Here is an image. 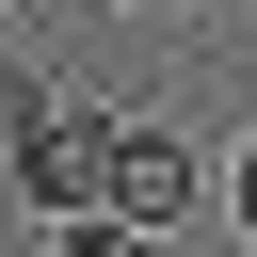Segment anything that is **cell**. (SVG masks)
Masks as SVG:
<instances>
[{
	"label": "cell",
	"mask_w": 257,
	"mask_h": 257,
	"mask_svg": "<svg viewBox=\"0 0 257 257\" xmlns=\"http://www.w3.org/2000/svg\"><path fill=\"white\" fill-rule=\"evenodd\" d=\"M112 177H128V128H112L96 96H64V128L16 161V209H32V225L80 257V241H112Z\"/></svg>",
	"instance_id": "6da1fadb"
},
{
	"label": "cell",
	"mask_w": 257,
	"mask_h": 257,
	"mask_svg": "<svg viewBox=\"0 0 257 257\" xmlns=\"http://www.w3.org/2000/svg\"><path fill=\"white\" fill-rule=\"evenodd\" d=\"M193 209H209V161H193L177 128H128V177H112V225H128V241H177Z\"/></svg>",
	"instance_id": "7a4b0ae2"
},
{
	"label": "cell",
	"mask_w": 257,
	"mask_h": 257,
	"mask_svg": "<svg viewBox=\"0 0 257 257\" xmlns=\"http://www.w3.org/2000/svg\"><path fill=\"white\" fill-rule=\"evenodd\" d=\"M48 128H64V80H48L32 48H0V177H16V161H32Z\"/></svg>",
	"instance_id": "3957f363"
},
{
	"label": "cell",
	"mask_w": 257,
	"mask_h": 257,
	"mask_svg": "<svg viewBox=\"0 0 257 257\" xmlns=\"http://www.w3.org/2000/svg\"><path fill=\"white\" fill-rule=\"evenodd\" d=\"M225 209H241V241H257V145H241V161H225Z\"/></svg>",
	"instance_id": "277c9868"
},
{
	"label": "cell",
	"mask_w": 257,
	"mask_h": 257,
	"mask_svg": "<svg viewBox=\"0 0 257 257\" xmlns=\"http://www.w3.org/2000/svg\"><path fill=\"white\" fill-rule=\"evenodd\" d=\"M80 257H177V241H128V225H112V241H80Z\"/></svg>",
	"instance_id": "5b68a950"
},
{
	"label": "cell",
	"mask_w": 257,
	"mask_h": 257,
	"mask_svg": "<svg viewBox=\"0 0 257 257\" xmlns=\"http://www.w3.org/2000/svg\"><path fill=\"white\" fill-rule=\"evenodd\" d=\"M128 16H177V0H128Z\"/></svg>",
	"instance_id": "8992f818"
},
{
	"label": "cell",
	"mask_w": 257,
	"mask_h": 257,
	"mask_svg": "<svg viewBox=\"0 0 257 257\" xmlns=\"http://www.w3.org/2000/svg\"><path fill=\"white\" fill-rule=\"evenodd\" d=\"M0 16H16V0H0Z\"/></svg>",
	"instance_id": "52a82bcc"
}]
</instances>
